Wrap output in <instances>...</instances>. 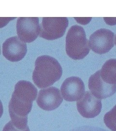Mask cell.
<instances>
[{"instance_id": "12", "label": "cell", "mask_w": 116, "mask_h": 131, "mask_svg": "<svg viewBox=\"0 0 116 131\" xmlns=\"http://www.w3.org/2000/svg\"><path fill=\"white\" fill-rule=\"evenodd\" d=\"M100 75L105 83L116 84V59H110L106 61L100 70Z\"/></svg>"}, {"instance_id": "3", "label": "cell", "mask_w": 116, "mask_h": 131, "mask_svg": "<svg viewBox=\"0 0 116 131\" xmlns=\"http://www.w3.org/2000/svg\"><path fill=\"white\" fill-rule=\"evenodd\" d=\"M66 52L74 60L83 59L90 52L88 41L83 28L75 25L70 28L66 37Z\"/></svg>"}, {"instance_id": "20", "label": "cell", "mask_w": 116, "mask_h": 131, "mask_svg": "<svg viewBox=\"0 0 116 131\" xmlns=\"http://www.w3.org/2000/svg\"><path fill=\"white\" fill-rule=\"evenodd\" d=\"M115 44H116V37H115Z\"/></svg>"}, {"instance_id": "13", "label": "cell", "mask_w": 116, "mask_h": 131, "mask_svg": "<svg viewBox=\"0 0 116 131\" xmlns=\"http://www.w3.org/2000/svg\"><path fill=\"white\" fill-rule=\"evenodd\" d=\"M106 125L112 131H116V104L104 117Z\"/></svg>"}, {"instance_id": "21", "label": "cell", "mask_w": 116, "mask_h": 131, "mask_svg": "<svg viewBox=\"0 0 116 131\" xmlns=\"http://www.w3.org/2000/svg\"><path fill=\"white\" fill-rule=\"evenodd\" d=\"M1 46H0V54H1Z\"/></svg>"}, {"instance_id": "10", "label": "cell", "mask_w": 116, "mask_h": 131, "mask_svg": "<svg viewBox=\"0 0 116 131\" xmlns=\"http://www.w3.org/2000/svg\"><path fill=\"white\" fill-rule=\"evenodd\" d=\"M3 54L8 60L18 62L22 60L27 52V47L18 37L8 38L3 44Z\"/></svg>"}, {"instance_id": "17", "label": "cell", "mask_w": 116, "mask_h": 131, "mask_svg": "<svg viewBox=\"0 0 116 131\" xmlns=\"http://www.w3.org/2000/svg\"><path fill=\"white\" fill-rule=\"evenodd\" d=\"M75 20L80 24H86L91 21L92 18H74Z\"/></svg>"}, {"instance_id": "18", "label": "cell", "mask_w": 116, "mask_h": 131, "mask_svg": "<svg viewBox=\"0 0 116 131\" xmlns=\"http://www.w3.org/2000/svg\"><path fill=\"white\" fill-rule=\"evenodd\" d=\"M104 19L107 24L111 25L116 24V18H104Z\"/></svg>"}, {"instance_id": "8", "label": "cell", "mask_w": 116, "mask_h": 131, "mask_svg": "<svg viewBox=\"0 0 116 131\" xmlns=\"http://www.w3.org/2000/svg\"><path fill=\"white\" fill-rule=\"evenodd\" d=\"M62 102L60 90L54 86L41 89L36 100L38 105L43 110L48 111L56 109Z\"/></svg>"}, {"instance_id": "9", "label": "cell", "mask_w": 116, "mask_h": 131, "mask_svg": "<svg viewBox=\"0 0 116 131\" xmlns=\"http://www.w3.org/2000/svg\"><path fill=\"white\" fill-rule=\"evenodd\" d=\"M79 114L84 117L91 118L98 116L101 111L102 104L101 100L95 97L91 91L85 92L83 97L76 102Z\"/></svg>"}, {"instance_id": "2", "label": "cell", "mask_w": 116, "mask_h": 131, "mask_svg": "<svg viewBox=\"0 0 116 131\" xmlns=\"http://www.w3.org/2000/svg\"><path fill=\"white\" fill-rule=\"evenodd\" d=\"M62 74V67L55 58L47 55L37 57L33 80L38 88L45 89L50 86L60 79Z\"/></svg>"}, {"instance_id": "14", "label": "cell", "mask_w": 116, "mask_h": 131, "mask_svg": "<svg viewBox=\"0 0 116 131\" xmlns=\"http://www.w3.org/2000/svg\"><path fill=\"white\" fill-rule=\"evenodd\" d=\"M69 131H108L98 127L92 125H84L76 127Z\"/></svg>"}, {"instance_id": "7", "label": "cell", "mask_w": 116, "mask_h": 131, "mask_svg": "<svg viewBox=\"0 0 116 131\" xmlns=\"http://www.w3.org/2000/svg\"><path fill=\"white\" fill-rule=\"evenodd\" d=\"M62 97L68 102L78 101L85 92V87L83 81L78 77L67 78L60 87Z\"/></svg>"}, {"instance_id": "5", "label": "cell", "mask_w": 116, "mask_h": 131, "mask_svg": "<svg viewBox=\"0 0 116 131\" xmlns=\"http://www.w3.org/2000/svg\"><path fill=\"white\" fill-rule=\"evenodd\" d=\"M115 34L106 28H101L92 34L89 38L88 45L92 51L98 54L109 52L114 46Z\"/></svg>"}, {"instance_id": "15", "label": "cell", "mask_w": 116, "mask_h": 131, "mask_svg": "<svg viewBox=\"0 0 116 131\" xmlns=\"http://www.w3.org/2000/svg\"><path fill=\"white\" fill-rule=\"evenodd\" d=\"M3 131H30L29 126L25 128H21L15 126L10 121L4 127Z\"/></svg>"}, {"instance_id": "19", "label": "cell", "mask_w": 116, "mask_h": 131, "mask_svg": "<svg viewBox=\"0 0 116 131\" xmlns=\"http://www.w3.org/2000/svg\"><path fill=\"white\" fill-rule=\"evenodd\" d=\"M3 112H4V109H3V104H2L1 101L0 100V118L2 116Z\"/></svg>"}, {"instance_id": "11", "label": "cell", "mask_w": 116, "mask_h": 131, "mask_svg": "<svg viewBox=\"0 0 116 131\" xmlns=\"http://www.w3.org/2000/svg\"><path fill=\"white\" fill-rule=\"evenodd\" d=\"M88 88L96 98L102 100L112 96L116 92V84H107L102 81L100 70L91 75L88 80Z\"/></svg>"}, {"instance_id": "16", "label": "cell", "mask_w": 116, "mask_h": 131, "mask_svg": "<svg viewBox=\"0 0 116 131\" xmlns=\"http://www.w3.org/2000/svg\"><path fill=\"white\" fill-rule=\"evenodd\" d=\"M15 17H3L0 18V28H3L5 26L9 23L10 21L16 19Z\"/></svg>"}, {"instance_id": "6", "label": "cell", "mask_w": 116, "mask_h": 131, "mask_svg": "<svg viewBox=\"0 0 116 131\" xmlns=\"http://www.w3.org/2000/svg\"><path fill=\"white\" fill-rule=\"evenodd\" d=\"M18 38L24 43L34 41L40 34V24L37 17H20L17 20Z\"/></svg>"}, {"instance_id": "4", "label": "cell", "mask_w": 116, "mask_h": 131, "mask_svg": "<svg viewBox=\"0 0 116 131\" xmlns=\"http://www.w3.org/2000/svg\"><path fill=\"white\" fill-rule=\"evenodd\" d=\"M66 17H44L40 25V37L52 40L62 37L68 26Z\"/></svg>"}, {"instance_id": "1", "label": "cell", "mask_w": 116, "mask_h": 131, "mask_svg": "<svg viewBox=\"0 0 116 131\" xmlns=\"http://www.w3.org/2000/svg\"><path fill=\"white\" fill-rule=\"evenodd\" d=\"M37 92L36 88L27 81H19L15 85L8 106L11 121L16 126L21 128L28 126V114L31 111Z\"/></svg>"}]
</instances>
